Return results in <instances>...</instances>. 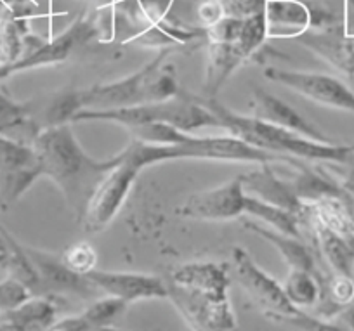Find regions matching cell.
Returning <instances> with one entry per match:
<instances>
[{
	"mask_svg": "<svg viewBox=\"0 0 354 331\" xmlns=\"http://www.w3.org/2000/svg\"><path fill=\"white\" fill-rule=\"evenodd\" d=\"M32 146L42 176L56 182L80 220L101 180L120 162V153L103 162L88 156L73 135L70 124L44 129L37 134Z\"/></svg>",
	"mask_w": 354,
	"mask_h": 331,
	"instance_id": "obj_1",
	"label": "cell"
},
{
	"mask_svg": "<svg viewBox=\"0 0 354 331\" xmlns=\"http://www.w3.org/2000/svg\"><path fill=\"white\" fill-rule=\"evenodd\" d=\"M193 97L217 118L221 129L230 132L233 138L247 142L252 148L273 155L309 160V162L339 163V165L354 163V144L311 141L257 117H243L234 113L233 109L221 104L217 99L202 97V95H193Z\"/></svg>",
	"mask_w": 354,
	"mask_h": 331,
	"instance_id": "obj_2",
	"label": "cell"
},
{
	"mask_svg": "<svg viewBox=\"0 0 354 331\" xmlns=\"http://www.w3.org/2000/svg\"><path fill=\"white\" fill-rule=\"evenodd\" d=\"M227 265L192 262L170 276L169 296L203 331H233L236 316L230 300Z\"/></svg>",
	"mask_w": 354,
	"mask_h": 331,
	"instance_id": "obj_3",
	"label": "cell"
},
{
	"mask_svg": "<svg viewBox=\"0 0 354 331\" xmlns=\"http://www.w3.org/2000/svg\"><path fill=\"white\" fill-rule=\"evenodd\" d=\"M77 122H110L124 125L127 131L148 124H167L188 134L202 127H219V122L209 109L185 92L169 101L146 102L127 108L80 109L71 118V124Z\"/></svg>",
	"mask_w": 354,
	"mask_h": 331,
	"instance_id": "obj_4",
	"label": "cell"
},
{
	"mask_svg": "<svg viewBox=\"0 0 354 331\" xmlns=\"http://www.w3.org/2000/svg\"><path fill=\"white\" fill-rule=\"evenodd\" d=\"M145 169V163L138 156L134 146L129 142L127 148L120 151V162L106 173L88 201L87 210L80 220L87 233L104 229L117 217L136 179Z\"/></svg>",
	"mask_w": 354,
	"mask_h": 331,
	"instance_id": "obj_5",
	"label": "cell"
},
{
	"mask_svg": "<svg viewBox=\"0 0 354 331\" xmlns=\"http://www.w3.org/2000/svg\"><path fill=\"white\" fill-rule=\"evenodd\" d=\"M169 49L162 50L153 61L146 66L122 80L111 82V84L94 85L80 92L82 109H111V108H127V106L146 104L153 102L151 84L153 77L162 64H165Z\"/></svg>",
	"mask_w": 354,
	"mask_h": 331,
	"instance_id": "obj_6",
	"label": "cell"
},
{
	"mask_svg": "<svg viewBox=\"0 0 354 331\" xmlns=\"http://www.w3.org/2000/svg\"><path fill=\"white\" fill-rule=\"evenodd\" d=\"M264 77L274 84L292 88L309 101L354 115V92L332 75L268 68L264 70Z\"/></svg>",
	"mask_w": 354,
	"mask_h": 331,
	"instance_id": "obj_7",
	"label": "cell"
},
{
	"mask_svg": "<svg viewBox=\"0 0 354 331\" xmlns=\"http://www.w3.org/2000/svg\"><path fill=\"white\" fill-rule=\"evenodd\" d=\"M42 177L33 146L0 135V208L8 210Z\"/></svg>",
	"mask_w": 354,
	"mask_h": 331,
	"instance_id": "obj_8",
	"label": "cell"
},
{
	"mask_svg": "<svg viewBox=\"0 0 354 331\" xmlns=\"http://www.w3.org/2000/svg\"><path fill=\"white\" fill-rule=\"evenodd\" d=\"M233 271L241 288L261 307L266 317L273 319L281 316H297L301 312V309L292 305L287 299L283 286L262 271L243 248L233 250Z\"/></svg>",
	"mask_w": 354,
	"mask_h": 331,
	"instance_id": "obj_9",
	"label": "cell"
},
{
	"mask_svg": "<svg viewBox=\"0 0 354 331\" xmlns=\"http://www.w3.org/2000/svg\"><path fill=\"white\" fill-rule=\"evenodd\" d=\"M245 194L241 176L227 180L223 186L214 189L202 191L186 200L177 215L195 220H210V223H223V220H233L245 214Z\"/></svg>",
	"mask_w": 354,
	"mask_h": 331,
	"instance_id": "obj_10",
	"label": "cell"
},
{
	"mask_svg": "<svg viewBox=\"0 0 354 331\" xmlns=\"http://www.w3.org/2000/svg\"><path fill=\"white\" fill-rule=\"evenodd\" d=\"M25 247L40 281V295L56 296L61 293H70V295H78L82 299H91L96 295L100 290L88 281L87 276L77 274L71 271L63 258L57 255L47 254V252L37 250V248Z\"/></svg>",
	"mask_w": 354,
	"mask_h": 331,
	"instance_id": "obj_11",
	"label": "cell"
},
{
	"mask_svg": "<svg viewBox=\"0 0 354 331\" xmlns=\"http://www.w3.org/2000/svg\"><path fill=\"white\" fill-rule=\"evenodd\" d=\"M241 182H243L245 194L259 198V200L274 205V207L283 208V210L299 217L302 224H309L311 207L297 196L292 184L277 177L273 170V163H261L257 170L243 173Z\"/></svg>",
	"mask_w": 354,
	"mask_h": 331,
	"instance_id": "obj_12",
	"label": "cell"
},
{
	"mask_svg": "<svg viewBox=\"0 0 354 331\" xmlns=\"http://www.w3.org/2000/svg\"><path fill=\"white\" fill-rule=\"evenodd\" d=\"M85 276L100 292H104L108 296L124 300L127 305L138 302V300L167 299L169 296V286L158 276L141 274V272L101 271V269H93Z\"/></svg>",
	"mask_w": 354,
	"mask_h": 331,
	"instance_id": "obj_13",
	"label": "cell"
},
{
	"mask_svg": "<svg viewBox=\"0 0 354 331\" xmlns=\"http://www.w3.org/2000/svg\"><path fill=\"white\" fill-rule=\"evenodd\" d=\"M295 40L326 64L354 80V39L344 33L342 23L326 28H309Z\"/></svg>",
	"mask_w": 354,
	"mask_h": 331,
	"instance_id": "obj_14",
	"label": "cell"
},
{
	"mask_svg": "<svg viewBox=\"0 0 354 331\" xmlns=\"http://www.w3.org/2000/svg\"><path fill=\"white\" fill-rule=\"evenodd\" d=\"M252 108H254V117L261 118V120L287 129V131L295 132V134L302 135L306 139H311V141L332 142L319 129H316V125L306 120L290 104L281 101L277 95L266 92L264 88H254Z\"/></svg>",
	"mask_w": 354,
	"mask_h": 331,
	"instance_id": "obj_15",
	"label": "cell"
},
{
	"mask_svg": "<svg viewBox=\"0 0 354 331\" xmlns=\"http://www.w3.org/2000/svg\"><path fill=\"white\" fill-rule=\"evenodd\" d=\"M268 39H299L311 28V9L301 0H266Z\"/></svg>",
	"mask_w": 354,
	"mask_h": 331,
	"instance_id": "obj_16",
	"label": "cell"
},
{
	"mask_svg": "<svg viewBox=\"0 0 354 331\" xmlns=\"http://www.w3.org/2000/svg\"><path fill=\"white\" fill-rule=\"evenodd\" d=\"M54 296L32 295L15 309L2 312L0 323L11 331H49L57 323Z\"/></svg>",
	"mask_w": 354,
	"mask_h": 331,
	"instance_id": "obj_17",
	"label": "cell"
},
{
	"mask_svg": "<svg viewBox=\"0 0 354 331\" xmlns=\"http://www.w3.org/2000/svg\"><path fill=\"white\" fill-rule=\"evenodd\" d=\"M245 61L236 44H207V73L202 97L217 99L223 85L230 80L233 71Z\"/></svg>",
	"mask_w": 354,
	"mask_h": 331,
	"instance_id": "obj_18",
	"label": "cell"
},
{
	"mask_svg": "<svg viewBox=\"0 0 354 331\" xmlns=\"http://www.w3.org/2000/svg\"><path fill=\"white\" fill-rule=\"evenodd\" d=\"M245 229L252 231L259 238L273 245L290 269H301V271H308L319 276L315 257H313L311 250L302 243L301 238L288 236V234L274 229H266V227L259 226L257 223H252V220H245Z\"/></svg>",
	"mask_w": 354,
	"mask_h": 331,
	"instance_id": "obj_19",
	"label": "cell"
},
{
	"mask_svg": "<svg viewBox=\"0 0 354 331\" xmlns=\"http://www.w3.org/2000/svg\"><path fill=\"white\" fill-rule=\"evenodd\" d=\"M127 309V303L115 296H104L96 300L91 307L84 310L78 316L66 317V319L57 321L54 326L63 331H91V330H104V328L113 326L115 321L122 316Z\"/></svg>",
	"mask_w": 354,
	"mask_h": 331,
	"instance_id": "obj_20",
	"label": "cell"
},
{
	"mask_svg": "<svg viewBox=\"0 0 354 331\" xmlns=\"http://www.w3.org/2000/svg\"><path fill=\"white\" fill-rule=\"evenodd\" d=\"M0 234L6 241V250L0 254V267L8 272L9 278L16 279L23 286L30 290L32 295H40V281L28 254L25 252V247L9 234L8 229L0 226Z\"/></svg>",
	"mask_w": 354,
	"mask_h": 331,
	"instance_id": "obj_21",
	"label": "cell"
},
{
	"mask_svg": "<svg viewBox=\"0 0 354 331\" xmlns=\"http://www.w3.org/2000/svg\"><path fill=\"white\" fill-rule=\"evenodd\" d=\"M309 224H311L313 231H315L316 243H318L319 252H322L323 258H325L326 264L333 271V274L353 278L354 258L353 254H351L349 245H347L346 236L335 233L330 227L323 226V224H319L315 218H309Z\"/></svg>",
	"mask_w": 354,
	"mask_h": 331,
	"instance_id": "obj_22",
	"label": "cell"
},
{
	"mask_svg": "<svg viewBox=\"0 0 354 331\" xmlns=\"http://www.w3.org/2000/svg\"><path fill=\"white\" fill-rule=\"evenodd\" d=\"M245 214L259 218L262 223L270 224L274 231H280V233L288 234V236L302 238V223L299 220V217H295L290 211L283 210V208L274 207V205L266 203V201L259 200V198L248 196L247 194V198H245Z\"/></svg>",
	"mask_w": 354,
	"mask_h": 331,
	"instance_id": "obj_23",
	"label": "cell"
},
{
	"mask_svg": "<svg viewBox=\"0 0 354 331\" xmlns=\"http://www.w3.org/2000/svg\"><path fill=\"white\" fill-rule=\"evenodd\" d=\"M319 276L308 271H301V269H290V274L287 276V281L283 283V292L292 305L301 310L306 307L318 305L319 295H322Z\"/></svg>",
	"mask_w": 354,
	"mask_h": 331,
	"instance_id": "obj_24",
	"label": "cell"
},
{
	"mask_svg": "<svg viewBox=\"0 0 354 331\" xmlns=\"http://www.w3.org/2000/svg\"><path fill=\"white\" fill-rule=\"evenodd\" d=\"M266 40H268V30H266L264 12H259V15L243 19L236 47L241 53V56L245 57V61L254 56L264 46Z\"/></svg>",
	"mask_w": 354,
	"mask_h": 331,
	"instance_id": "obj_25",
	"label": "cell"
},
{
	"mask_svg": "<svg viewBox=\"0 0 354 331\" xmlns=\"http://www.w3.org/2000/svg\"><path fill=\"white\" fill-rule=\"evenodd\" d=\"M82 109L80 104V92H66L61 94L50 102L46 111V120L49 127L56 125L71 124V118Z\"/></svg>",
	"mask_w": 354,
	"mask_h": 331,
	"instance_id": "obj_26",
	"label": "cell"
},
{
	"mask_svg": "<svg viewBox=\"0 0 354 331\" xmlns=\"http://www.w3.org/2000/svg\"><path fill=\"white\" fill-rule=\"evenodd\" d=\"M64 264L77 274H87L96 269V252L88 243H77L61 255Z\"/></svg>",
	"mask_w": 354,
	"mask_h": 331,
	"instance_id": "obj_27",
	"label": "cell"
},
{
	"mask_svg": "<svg viewBox=\"0 0 354 331\" xmlns=\"http://www.w3.org/2000/svg\"><path fill=\"white\" fill-rule=\"evenodd\" d=\"M278 323L288 324V326H294L301 331H349L344 324L333 323L328 319H319V317H313L309 314H306L304 310L297 314V316H281V317H273Z\"/></svg>",
	"mask_w": 354,
	"mask_h": 331,
	"instance_id": "obj_28",
	"label": "cell"
},
{
	"mask_svg": "<svg viewBox=\"0 0 354 331\" xmlns=\"http://www.w3.org/2000/svg\"><path fill=\"white\" fill-rule=\"evenodd\" d=\"M241 25H243V19L223 16L216 25L209 26V28H203L205 30L207 42L236 44L238 39H240Z\"/></svg>",
	"mask_w": 354,
	"mask_h": 331,
	"instance_id": "obj_29",
	"label": "cell"
},
{
	"mask_svg": "<svg viewBox=\"0 0 354 331\" xmlns=\"http://www.w3.org/2000/svg\"><path fill=\"white\" fill-rule=\"evenodd\" d=\"M30 296H32V293L26 286L8 276L4 281H0V312H8V310L15 309Z\"/></svg>",
	"mask_w": 354,
	"mask_h": 331,
	"instance_id": "obj_30",
	"label": "cell"
},
{
	"mask_svg": "<svg viewBox=\"0 0 354 331\" xmlns=\"http://www.w3.org/2000/svg\"><path fill=\"white\" fill-rule=\"evenodd\" d=\"M224 16L236 19H247L250 16L264 12L266 0H219Z\"/></svg>",
	"mask_w": 354,
	"mask_h": 331,
	"instance_id": "obj_31",
	"label": "cell"
},
{
	"mask_svg": "<svg viewBox=\"0 0 354 331\" xmlns=\"http://www.w3.org/2000/svg\"><path fill=\"white\" fill-rule=\"evenodd\" d=\"M224 16L223 8H221L219 0H205L198 8V19L205 28L216 25L221 18Z\"/></svg>",
	"mask_w": 354,
	"mask_h": 331,
	"instance_id": "obj_32",
	"label": "cell"
},
{
	"mask_svg": "<svg viewBox=\"0 0 354 331\" xmlns=\"http://www.w3.org/2000/svg\"><path fill=\"white\" fill-rule=\"evenodd\" d=\"M344 33L354 39V0H344V16H342Z\"/></svg>",
	"mask_w": 354,
	"mask_h": 331,
	"instance_id": "obj_33",
	"label": "cell"
},
{
	"mask_svg": "<svg viewBox=\"0 0 354 331\" xmlns=\"http://www.w3.org/2000/svg\"><path fill=\"white\" fill-rule=\"evenodd\" d=\"M340 187L344 189V193L351 198V201L354 203V167L349 170V172L344 176V179L340 180Z\"/></svg>",
	"mask_w": 354,
	"mask_h": 331,
	"instance_id": "obj_34",
	"label": "cell"
},
{
	"mask_svg": "<svg viewBox=\"0 0 354 331\" xmlns=\"http://www.w3.org/2000/svg\"><path fill=\"white\" fill-rule=\"evenodd\" d=\"M337 317H339L340 324H344L349 331H354V305L346 307Z\"/></svg>",
	"mask_w": 354,
	"mask_h": 331,
	"instance_id": "obj_35",
	"label": "cell"
},
{
	"mask_svg": "<svg viewBox=\"0 0 354 331\" xmlns=\"http://www.w3.org/2000/svg\"><path fill=\"white\" fill-rule=\"evenodd\" d=\"M346 240H347V245H349L351 254H353V258H354V233L346 234Z\"/></svg>",
	"mask_w": 354,
	"mask_h": 331,
	"instance_id": "obj_36",
	"label": "cell"
},
{
	"mask_svg": "<svg viewBox=\"0 0 354 331\" xmlns=\"http://www.w3.org/2000/svg\"><path fill=\"white\" fill-rule=\"evenodd\" d=\"M4 250H6V241L4 238H2V234H0V254H2Z\"/></svg>",
	"mask_w": 354,
	"mask_h": 331,
	"instance_id": "obj_37",
	"label": "cell"
},
{
	"mask_svg": "<svg viewBox=\"0 0 354 331\" xmlns=\"http://www.w3.org/2000/svg\"><path fill=\"white\" fill-rule=\"evenodd\" d=\"M0 331H11V330H9V328L6 326V324H2V323H0Z\"/></svg>",
	"mask_w": 354,
	"mask_h": 331,
	"instance_id": "obj_38",
	"label": "cell"
},
{
	"mask_svg": "<svg viewBox=\"0 0 354 331\" xmlns=\"http://www.w3.org/2000/svg\"><path fill=\"white\" fill-rule=\"evenodd\" d=\"M103 331H122V330H117V328H113V326H110V328H104Z\"/></svg>",
	"mask_w": 354,
	"mask_h": 331,
	"instance_id": "obj_39",
	"label": "cell"
},
{
	"mask_svg": "<svg viewBox=\"0 0 354 331\" xmlns=\"http://www.w3.org/2000/svg\"><path fill=\"white\" fill-rule=\"evenodd\" d=\"M49 331H63V330H59V328H56V326H53V328H50V330Z\"/></svg>",
	"mask_w": 354,
	"mask_h": 331,
	"instance_id": "obj_40",
	"label": "cell"
},
{
	"mask_svg": "<svg viewBox=\"0 0 354 331\" xmlns=\"http://www.w3.org/2000/svg\"><path fill=\"white\" fill-rule=\"evenodd\" d=\"M91 331H103V330H91Z\"/></svg>",
	"mask_w": 354,
	"mask_h": 331,
	"instance_id": "obj_41",
	"label": "cell"
},
{
	"mask_svg": "<svg viewBox=\"0 0 354 331\" xmlns=\"http://www.w3.org/2000/svg\"><path fill=\"white\" fill-rule=\"evenodd\" d=\"M351 305H354V302H353V303H351Z\"/></svg>",
	"mask_w": 354,
	"mask_h": 331,
	"instance_id": "obj_42",
	"label": "cell"
}]
</instances>
